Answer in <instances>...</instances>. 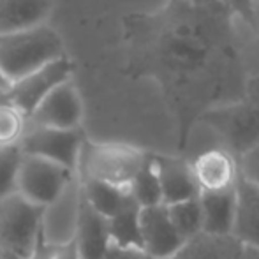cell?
Returning a JSON list of instances; mask_svg holds the SVG:
<instances>
[{
  "instance_id": "obj_1",
  "label": "cell",
  "mask_w": 259,
  "mask_h": 259,
  "mask_svg": "<svg viewBox=\"0 0 259 259\" xmlns=\"http://www.w3.org/2000/svg\"><path fill=\"white\" fill-rule=\"evenodd\" d=\"M62 57H65L64 41L46 23L0 35V69L11 83Z\"/></svg>"
},
{
  "instance_id": "obj_2",
  "label": "cell",
  "mask_w": 259,
  "mask_h": 259,
  "mask_svg": "<svg viewBox=\"0 0 259 259\" xmlns=\"http://www.w3.org/2000/svg\"><path fill=\"white\" fill-rule=\"evenodd\" d=\"M148 154L123 143H90L83 141L76 173L79 178L106 182L116 187L129 189Z\"/></svg>"
},
{
  "instance_id": "obj_3",
  "label": "cell",
  "mask_w": 259,
  "mask_h": 259,
  "mask_svg": "<svg viewBox=\"0 0 259 259\" xmlns=\"http://www.w3.org/2000/svg\"><path fill=\"white\" fill-rule=\"evenodd\" d=\"M42 206L18 192L0 199V257L30 259L41 245Z\"/></svg>"
},
{
  "instance_id": "obj_4",
  "label": "cell",
  "mask_w": 259,
  "mask_h": 259,
  "mask_svg": "<svg viewBox=\"0 0 259 259\" xmlns=\"http://www.w3.org/2000/svg\"><path fill=\"white\" fill-rule=\"evenodd\" d=\"M81 206V178L72 175L64 191L42 208L41 243L48 249H60L72 243Z\"/></svg>"
},
{
  "instance_id": "obj_5",
  "label": "cell",
  "mask_w": 259,
  "mask_h": 259,
  "mask_svg": "<svg viewBox=\"0 0 259 259\" xmlns=\"http://www.w3.org/2000/svg\"><path fill=\"white\" fill-rule=\"evenodd\" d=\"M83 141L85 138L79 129L62 131L48 127H25L18 145L23 155L41 157L69 171H76Z\"/></svg>"
},
{
  "instance_id": "obj_6",
  "label": "cell",
  "mask_w": 259,
  "mask_h": 259,
  "mask_svg": "<svg viewBox=\"0 0 259 259\" xmlns=\"http://www.w3.org/2000/svg\"><path fill=\"white\" fill-rule=\"evenodd\" d=\"M74 173L76 171H69L41 157L23 155L18 171L16 192L27 201L45 208L64 191Z\"/></svg>"
},
{
  "instance_id": "obj_7",
  "label": "cell",
  "mask_w": 259,
  "mask_h": 259,
  "mask_svg": "<svg viewBox=\"0 0 259 259\" xmlns=\"http://www.w3.org/2000/svg\"><path fill=\"white\" fill-rule=\"evenodd\" d=\"M72 71H74V65L67 57L50 62V64L42 65V67L35 69L30 74L14 81L9 94H7V101L25 118H28L32 115V111L39 106V103L53 89H57L58 85L71 79Z\"/></svg>"
},
{
  "instance_id": "obj_8",
  "label": "cell",
  "mask_w": 259,
  "mask_h": 259,
  "mask_svg": "<svg viewBox=\"0 0 259 259\" xmlns=\"http://www.w3.org/2000/svg\"><path fill=\"white\" fill-rule=\"evenodd\" d=\"M83 118V103L74 83L69 81L53 89L27 118L25 127L74 131L79 129Z\"/></svg>"
},
{
  "instance_id": "obj_9",
  "label": "cell",
  "mask_w": 259,
  "mask_h": 259,
  "mask_svg": "<svg viewBox=\"0 0 259 259\" xmlns=\"http://www.w3.org/2000/svg\"><path fill=\"white\" fill-rule=\"evenodd\" d=\"M140 233L141 249L152 259H173L185 245V240L171 222L166 205L141 208Z\"/></svg>"
},
{
  "instance_id": "obj_10",
  "label": "cell",
  "mask_w": 259,
  "mask_h": 259,
  "mask_svg": "<svg viewBox=\"0 0 259 259\" xmlns=\"http://www.w3.org/2000/svg\"><path fill=\"white\" fill-rule=\"evenodd\" d=\"M206 120L224 138L228 152L235 159L259 145V109L256 108H224L211 111Z\"/></svg>"
},
{
  "instance_id": "obj_11",
  "label": "cell",
  "mask_w": 259,
  "mask_h": 259,
  "mask_svg": "<svg viewBox=\"0 0 259 259\" xmlns=\"http://www.w3.org/2000/svg\"><path fill=\"white\" fill-rule=\"evenodd\" d=\"M152 159H154L157 178H159L162 205L167 206L198 198L199 187L196 184L191 162L180 157L154 155Z\"/></svg>"
},
{
  "instance_id": "obj_12",
  "label": "cell",
  "mask_w": 259,
  "mask_h": 259,
  "mask_svg": "<svg viewBox=\"0 0 259 259\" xmlns=\"http://www.w3.org/2000/svg\"><path fill=\"white\" fill-rule=\"evenodd\" d=\"M72 245H74L78 259H106L111 249L108 219L97 213L83 199V194Z\"/></svg>"
},
{
  "instance_id": "obj_13",
  "label": "cell",
  "mask_w": 259,
  "mask_h": 259,
  "mask_svg": "<svg viewBox=\"0 0 259 259\" xmlns=\"http://www.w3.org/2000/svg\"><path fill=\"white\" fill-rule=\"evenodd\" d=\"M199 192H219L231 189L238 180L236 159L226 148H210L191 162Z\"/></svg>"
},
{
  "instance_id": "obj_14",
  "label": "cell",
  "mask_w": 259,
  "mask_h": 259,
  "mask_svg": "<svg viewBox=\"0 0 259 259\" xmlns=\"http://www.w3.org/2000/svg\"><path fill=\"white\" fill-rule=\"evenodd\" d=\"M231 236L247 249L259 252V189L236 180V211Z\"/></svg>"
},
{
  "instance_id": "obj_15",
  "label": "cell",
  "mask_w": 259,
  "mask_h": 259,
  "mask_svg": "<svg viewBox=\"0 0 259 259\" xmlns=\"http://www.w3.org/2000/svg\"><path fill=\"white\" fill-rule=\"evenodd\" d=\"M203 235L231 236L236 211V185L219 192H199Z\"/></svg>"
},
{
  "instance_id": "obj_16",
  "label": "cell",
  "mask_w": 259,
  "mask_h": 259,
  "mask_svg": "<svg viewBox=\"0 0 259 259\" xmlns=\"http://www.w3.org/2000/svg\"><path fill=\"white\" fill-rule=\"evenodd\" d=\"M53 0H0V35L45 25Z\"/></svg>"
},
{
  "instance_id": "obj_17",
  "label": "cell",
  "mask_w": 259,
  "mask_h": 259,
  "mask_svg": "<svg viewBox=\"0 0 259 259\" xmlns=\"http://www.w3.org/2000/svg\"><path fill=\"white\" fill-rule=\"evenodd\" d=\"M131 196V194H129ZM140 210L133 198L127 199V203L108 219L109 236L111 245L125 250H141V233H140Z\"/></svg>"
},
{
  "instance_id": "obj_18",
  "label": "cell",
  "mask_w": 259,
  "mask_h": 259,
  "mask_svg": "<svg viewBox=\"0 0 259 259\" xmlns=\"http://www.w3.org/2000/svg\"><path fill=\"white\" fill-rule=\"evenodd\" d=\"M243 245L233 236L198 235L185 242L182 250L173 259H236Z\"/></svg>"
},
{
  "instance_id": "obj_19",
  "label": "cell",
  "mask_w": 259,
  "mask_h": 259,
  "mask_svg": "<svg viewBox=\"0 0 259 259\" xmlns=\"http://www.w3.org/2000/svg\"><path fill=\"white\" fill-rule=\"evenodd\" d=\"M81 194L83 199L106 219H111L131 198L127 189L92 178H81Z\"/></svg>"
},
{
  "instance_id": "obj_20",
  "label": "cell",
  "mask_w": 259,
  "mask_h": 259,
  "mask_svg": "<svg viewBox=\"0 0 259 259\" xmlns=\"http://www.w3.org/2000/svg\"><path fill=\"white\" fill-rule=\"evenodd\" d=\"M127 191H129L131 198L136 201V205L140 208L162 205V194H160L159 178H157V171L152 155L147 157V162L143 164L140 173L131 182Z\"/></svg>"
},
{
  "instance_id": "obj_21",
  "label": "cell",
  "mask_w": 259,
  "mask_h": 259,
  "mask_svg": "<svg viewBox=\"0 0 259 259\" xmlns=\"http://www.w3.org/2000/svg\"><path fill=\"white\" fill-rule=\"evenodd\" d=\"M167 213H169L175 229L185 242L203 233V213L201 205H199V196L187 199V201L167 205Z\"/></svg>"
},
{
  "instance_id": "obj_22",
  "label": "cell",
  "mask_w": 259,
  "mask_h": 259,
  "mask_svg": "<svg viewBox=\"0 0 259 259\" xmlns=\"http://www.w3.org/2000/svg\"><path fill=\"white\" fill-rule=\"evenodd\" d=\"M23 159L20 145H0V199L16 192V180Z\"/></svg>"
},
{
  "instance_id": "obj_23",
  "label": "cell",
  "mask_w": 259,
  "mask_h": 259,
  "mask_svg": "<svg viewBox=\"0 0 259 259\" xmlns=\"http://www.w3.org/2000/svg\"><path fill=\"white\" fill-rule=\"evenodd\" d=\"M27 118L9 103L0 104V145H14L25 133Z\"/></svg>"
},
{
  "instance_id": "obj_24",
  "label": "cell",
  "mask_w": 259,
  "mask_h": 259,
  "mask_svg": "<svg viewBox=\"0 0 259 259\" xmlns=\"http://www.w3.org/2000/svg\"><path fill=\"white\" fill-rule=\"evenodd\" d=\"M238 178L259 189V145L236 157Z\"/></svg>"
},
{
  "instance_id": "obj_25",
  "label": "cell",
  "mask_w": 259,
  "mask_h": 259,
  "mask_svg": "<svg viewBox=\"0 0 259 259\" xmlns=\"http://www.w3.org/2000/svg\"><path fill=\"white\" fill-rule=\"evenodd\" d=\"M106 259H152V257H148L147 254L141 252V250H125V249H118V247L111 245Z\"/></svg>"
},
{
  "instance_id": "obj_26",
  "label": "cell",
  "mask_w": 259,
  "mask_h": 259,
  "mask_svg": "<svg viewBox=\"0 0 259 259\" xmlns=\"http://www.w3.org/2000/svg\"><path fill=\"white\" fill-rule=\"evenodd\" d=\"M235 13L242 14V16L249 18L254 9V0H224Z\"/></svg>"
},
{
  "instance_id": "obj_27",
  "label": "cell",
  "mask_w": 259,
  "mask_h": 259,
  "mask_svg": "<svg viewBox=\"0 0 259 259\" xmlns=\"http://www.w3.org/2000/svg\"><path fill=\"white\" fill-rule=\"evenodd\" d=\"M50 259H78V256H76L74 245L69 243L60 249H50Z\"/></svg>"
},
{
  "instance_id": "obj_28",
  "label": "cell",
  "mask_w": 259,
  "mask_h": 259,
  "mask_svg": "<svg viewBox=\"0 0 259 259\" xmlns=\"http://www.w3.org/2000/svg\"><path fill=\"white\" fill-rule=\"evenodd\" d=\"M11 87H13V83H11V79L7 78L6 74H4V71L0 69V96H7L11 90Z\"/></svg>"
},
{
  "instance_id": "obj_29",
  "label": "cell",
  "mask_w": 259,
  "mask_h": 259,
  "mask_svg": "<svg viewBox=\"0 0 259 259\" xmlns=\"http://www.w3.org/2000/svg\"><path fill=\"white\" fill-rule=\"evenodd\" d=\"M236 259H259V252L254 249H247V247H243L242 252L238 254V257Z\"/></svg>"
},
{
  "instance_id": "obj_30",
  "label": "cell",
  "mask_w": 259,
  "mask_h": 259,
  "mask_svg": "<svg viewBox=\"0 0 259 259\" xmlns=\"http://www.w3.org/2000/svg\"><path fill=\"white\" fill-rule=\"evenodd\" d=\"M30 259H50V249L41 243V245H39V249H37V252H35Z\"/></svg>"
},
{
  "instance_id": "obj_31",
  "label": "cell",
  "mask_w": 259,
  "mask_h": 259,
  "mask_svg": "<svg viewBox=\"0 0 259 259\" xmlns=\"http://www.w3.org/2000/svg\"><path fill=\"white\" fill-rule=\"evenodd\" d=\"M185 2H189L191 6L201 7V6H210V4H211V2H215V0H185Z\"/></svg>"
},
{
  "instance_id": "obj_32",
  "label": "cell",
  "mask_w": 259,
  "mask_h": 259,
  "mask_svg": "<svg viewBox=\"0 0 259 259\" xmlns=\"http://www.w3.org/2000/svg\"><path fill=\"white\" fill-rule=\"evenodd\" d=\"M6 103H9V101H7V96H0V104H6Z\"/></svg>"
}]
</instances>
